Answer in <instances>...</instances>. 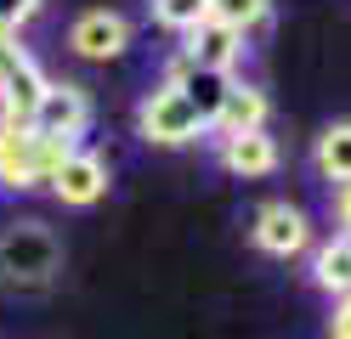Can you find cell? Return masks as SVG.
Listing matches in <instances>:
<instances>
[{
	"mask_svg": "<svg viewBox=\"0 0 351 339\" xmlns=\"http://www.w3.org/2000/svg\"><path fill=\"white\" fill-rule=\"evenodd\" d=\"M62 277V238L46 221H12L0 226V288L12 294H46Z\"/></svg>",
	"mask_w": 351,
	"mask_h": 339,
	"instance_id": "cell-1",
	"label": "cell"
},
{
	"mask_svg": "<svg viewBox=\"0 0 351 339\" xmlns=\"http://www.w3.org/2000/svg\"><path fill=\"white\" fill-rule=\"evenodd\" d=\"M69 142H51L34 125H0V187L6 192H40L69 158Z\"/></svg>",
	"mask_w": 351,
	"mask_h": 339,
	"instance_id": "cell-2",
	"label": "cell"
},
{
	"mask_svg": "<svg viewBox=\"0 0 351 339\" xmlns=\"http://www.w3.org/2000/svg\"><path fill=\"white\" fill-rule=\"evenodd\" d=\"M136 136L147 147H193L204 136V125H199V113L187 108V97L176 85H153L147 97L136 102Z\"/></svg>",
	"mask_w": 351,
	"mask_h": 339,
	"instance_id": "cell-3",
	"label": "cell"
},
{
	"mask_svg": "<svg viewBox=\"0 0 351 339\" xmlns=\"http://www.w3.org/2000/svg\"><path fill=\"white\" fill-rule=\"evenodd\" d=\"M250 243L261 255H272V260H295V255L312 249V215L300 203H289V198H267L250 215Z\"/></svg>",
	"mask_w": 351,
	"mask_h": 339,
	"instance_id": "cell-4",
	"label": "cell"
},
{
	"mask_svg": "<svg viewBox=\"0 0 351 339\" xmlns=\"http://www.w3.org/2000/svg\"><path fill=\"white\" fill-rule=\"evenodd\" d=\"M97 108H91V90L85 85H69V79H51L46 97H40V113H34V130L51 136V142H69L80 147V136L91 130Z\"/></svg>",
	"mask_w": 351,
	"mask_h": 339,
	"instance_id": "cell-5",
	"label": "cell"
},
{
	"mask_svg": "<svg viewBox=\"0 0 351 339\" xmlns=\"http://www.w3.org/2000/svg\"><path fill=\"white\" fill-rule=\"evenodd\" d=\"M130 17L125 12H108V6H91V12H80L69 23V51L85 57V62H114L130 51Z\"/></svg>",
	"mask_w": 351,
	"mask_h": 339,
	"instance_id": "cell-6",
	"label": "cell"
},
{
	"mask_svg": "<svg viewBox=\"0 0 351 339\" xmlns=\"http://www.w3.org/2000/svg\"><path fill=\"white\" fill-rule=\"evenodd\" d=\"M46 192L62 203V210H91V203L108 198V158L91 153V147H74L57 164V175L46 181Z\"/></svg>",
	"mask_w": 351,
	"mask_h": 339,
	"instance_id": "cell-7",
	"label": "cell"
},
{
	"mask_svg": "<svg viewBox=\"0 0 351 339\" xmlns=\"http://www.w3.org/2000/svg\"><path fill=\"white\" fill-rule=\"evenodd\" d=\"M210 142H215V164H221L227 175H238V181H267V175H278V164H283V147H278L272 130L210 136Z\"/></svg>",
	"mask_w": 351,
	"mask_h": 339,
	"instance_id": "cell-8",
	"label": "cell"
},
{
	"mask_svg": "<svg viewBox=\"0 0 351 339\" xmlns=\"http://www.w3.org/2000/svg\"><path fill=\"white\" fill-rule=\"evenodd\" d=\"M165 85H176L187 97V108L199 113V125H204V136L215 130V119H221V102H227V85H232V74H210V68H199V62H187L182 51L170 57V68H165Z\"/></svg>",
	"mask_w": 351,
	"mask_h": 339,
	"instance_id": "cell-9",
	"label": "cell"
},
{
	"mask_svg": "<svg viewBox=\"0 0 351 339\" xmlns=\"http://www.w3.org/2000/svg\"><path fill=\"white\" fill-rule=\"evenodd\" d=\"M244 51H250V40L232 34L227 23H215V17H204L193 34H182V57L199 62V68H210V74H232V68L244 62Z\"/></svg>",
	"mask_w": 351,
	"mask_h": 339,
	"instance_id": "cell-10",
	"label": "cell"
},
{
	"mask_svg": "<svg viewBox=\"0 0 351 339\" xmlns=\"http://www.w3.org/2000/svg\"><path fill=\"white\" fill-rule=\"evenodd\" d=\"M272 119V97H267V85H255V79H238L227 85V102H221V119H215L210 136H244V130H267Z\"/></svg>",
	"mask_w": 351,
	"mask_h": 339,
	"instance_id": "cell-11",
	"label": "cell"
},
{
	"mask_svg": "<svg viewBox=\"0 0 351 339\" xmlns=\"http://www.w3.org/2000/svg\"><path fill=\"white\" fill-rule=\"evenodd\" d=\"M46 85H51V74H46L34 57L17 68V74H6V79H0V125H34Z\"/></svg>",
	"mask_w": 351,
	"mask_h": 339,
	"instance_id": "cell-12",
	"label": "cell"
},
{
	"mask_svg": "<svg viewBox=\"0 0 351 339\" xmlns=\"http://www.w3.org/2000/svg\"><path fill=\"white\" fill-rule=\"evenodd\" d=\"M312 288H323L328 300H351V238H323L312 249Z\"/></svg>",
	"mask_w": 351,
	"mask_h": 339,
	"instance_id": "cell-13",
	"label": "cell"
},
{
	"mask_svg": "<svg viewBox=\"0 0 351 339\" xmlns=\"http://www.w3.org/2000/svg\"><path fill=\"white\" fill-rule=\"evenodd\" d=\"M312 170L328 181V187L351 181V119H335V125L312 142Z\"/></svg>",
	"mask_w": 351,
	"mask_h": 339,
	"instance_id": "cell-14",
	"label": "cell"
},
{
	"mask_svg": "<svg viewBox=\"0 0 351 339\" xmlns=\"http://www.w3.org/2000/svg\"><path fill=\"white\" fill-rule=\"evenodd\" d=\"M210 17L250 40V34H261L272 23V0H210Z\"/></svg>",
	"mask_w": 351,
	"mask_h": 339,
	"instance_id": "cell-15",
	"label": "cell"
},
{
	"mask_svg": "<svg viewBox=\"0 0 351 339\" xmlns=\"http://www.w3.org/2000/svg\"><path fill=\"white\" fill-rule=\"evenodd\" d=\"M147 12H153V23L170 29V34H193V29L210 17V0H147Z\"/></svg>",
	"mask_w": 351,
	"mask_h": 339,
	"instance_id": "cell-16",
	"label": "cell"
},
{
	"mask_svg": "<svg viewBox=\"0 0 351 339\" xmlns=\"http://www.w3.org/2000/svg\"><path fill=\"white\" fill-rule=\"evenodd\" d=\"M40 6H46V0H0V34H23L29 23L40 17Z\"/></svg>",
	"mask_w": 351,
	"mask_h": 339,
	"instance_id": "cell-17",
	"label": "cell"
},
{
	"mask_svg": "<svg viewBox=\"0 0 351 339\" xmlns=\"http://www.w3.org/2000/svg\"><path fill=\"white\" fill-rule=\"evenodd\" d=\"M328 221H335V232H340V238H351V181L328 187Z\"/></svg>",
	"mask_w": 351,
	"mask_h": 339,
	"instance_id": "cell-18",
	"label": "cell"
},
{
	"mask_svg": "<svg viewBox=\"0 0 351 339\" xmlns=\"http://www.w3.org/2000/svg\"><path fill=\"white\" fill-rule=\"evenodd\" d=\"M23 62H29V51H23V45H17L12 34H0V79H6V74H17Z\"/></svg>",
	"mask_w": 351,
	"mask_h": 339,
	"instance_id": "cell-19",
	"label": "cell"
},
{
	"mask_svg": "<svg viewBox=\"0 0 351 339\" xmlns=\"http://www.w3.org/2000/svg\"><path fill=\"white\" fill-rule=\"evenodd\" d=\"M323 339H351V300H335V311H328V328Z\"/></svg>",
	"mask_w": 351,
	"mask_h": 339,
	"instance_id": "cell-20",
	"label": "cell"
}]
</instances>
